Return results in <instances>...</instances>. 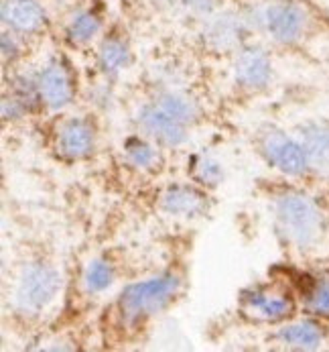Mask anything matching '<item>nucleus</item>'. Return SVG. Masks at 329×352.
<instances>
[{"mask_svg": "<svg viewBox=\"0 0 329 352\" xmlns=\"http://www.w3.org/2000/svg\"><path fill=\"white\" fill-rule=\"evenodd\" d=\"M277 218L286 239L301 249L311 247L324 230L321 210L305 194L288 192L281 196L277 201Z\"/></svg>", "mask_w": 329, "mask_h": 352, "instance_id": "f257e3e1", "label": "nucleus"}, {"mask_svg": "<svg viewBox=\"0 0 329 352\" xmlns=\"http://www.w3.org/2000/svg\"><path fill=\"white\" fill-rule=\"evenodd\" d=\"M179 289V279L175 275H163L148 281L135 283L126 287L120 296V314L128 322H137L159 309H163L173 300Z\"/></svg>", "mask_w": 329, "mask_h": 352, "instance_id": "f03ea898", "label": "nucleus"}, {"mask_svg": "<svg viewBox=\"0 0 329 352\" xmlns=\"http://www.w3.org/2000/svg\"><path fill=\"white\" fill-rule=\"evenodd\" d=\"M59 273L47 265H29L19 281L16 300L23 309H43L59 292Z\"/></svg>", "mask_w": 329, "mask_h": 352, "instance_id": "7ed1b4c3", "label": "nucleus"}, {"mask_svg": "<svg viewBox=\"0 0 329 352\" xmlns=\"http://www.w3.org/2000/svg\"><path fill=\"white\" fill-rule=\"evenodd\" d=\"M260 147L266 159L286 175H301L309 167V159L303 145L293 141L281 131H266L262 135Z\"/></svg>", "mask_w": 329, "mask_h": 352, "instance_id": "20e7f679", "label": "nucleus"}, {"mask_svg": "<svg viewBox=\"0 0 329 352\" xmlns=\"http://www.w3.org/2000/svg\"><path fill=\"white\" fill-rule=\"evenodd\" d=\"M266 31L281 43H295L307 31V12L295 2H275L264 10L262 16Z\"/></svg>", "mask_w": 329, "mask_h": 352, "instance_id": "39448f33", "label": "nucleus"}, {"mask_svg": "<svg viewBox=\"0 0 329 352\" xmlns=\"http://www.w3.org/2000/svg\"><path fill=\"white\" fill-rule=\"evenodd\" d=\"M141 126L159 143L167 147H177L185 141V129L183 122L165 112L161 106H144L139 112Z\"/></svg>", "mask_w": 329, "mask_h": 352, "instance_id": "423d86ee", "label": "nucleus"}, {"mask_svg": "<svg viewBox=\"0 0 329 352\" xmlns=\"http://www.w3.org/2000/svg\"><path fill=\"white\" fill-rule=\"evenodd\" d=\"M94 149V131L82 118L67 120L57 135V151L67 159H82Z\"/></svg>", "mask_w": 329, "mask_h": 352, "instance_id": "0eeeda50", "label": "nucleus"}, {"mask_svg": "<svg viewBox=\"0 0 329 352\" xmlns=\"http://www.w3.org/2000/svg\"><path fill=\"white\" fill-rule=\"evenodd\" d=\"M301 145L307 153L309 167L329 177V124L307 122L301 126Z\"/></svg>", "mask_w": 329, "mask_h": 352, "instance_id": "6e6552de", "label": "nucleus"}, {"mask_svg": "<svg viewBox=\"0 0 329 352\" xmlns=\"http://www.w3.org/2000/svg\"><path fill=\"white\" fill-rule=\"evenodd\" d=\"M37 90H39V96L43 98V102L53 110L67 106L71 102V96H73L69 76L57 63H51L41 72V76L37 80Z\"/></svg>", "mask_w": 329, "mask_h": 352, "instance_id": "1a4fd4ad", "label": "nucleus"}, {"mask_svg": "<svg viewBox=\"0 0 329 352\" xmlns=\"http://www.w3.org/2000/svg\"><path fill=\"white\" fill-rule=\"evenodd\" d=\"M236 80L244 88H262L271 80V59L258 47L244 50L236 59Z\"/></svg>", "mask_w": 329, "mask_h": 352, "instance_id": "9d476101", "label": "nucleus"}, {"mask_svg": "<svg viewBox=\"0 0 329 352\" xmlns=\"http://www.w3.org/2000/svg\"><path fill=\"white\" fill-rule=\"evenodd\" d=\"M2 21L14 31L33 33L43 25V8L35 0H2Z\"/></svg>", "mask_w": 329, "mask_h": 352, "instance_id": "9b49d317", "label": "nucleus"}, {"mask_svg": "<svg viewBox=\"0 0 329 352\" xmlns=\"http://www.w3.org/2000/svg\"><path fill=\"white\" fill-rule=\"evenodd\" d=\"M242 307L246 314L264 322H279L293 314V302L288 298L264 294V292H254L244 296Z\"/></svg>", "mask_w": 329, "mask_h": 352, "instance_id": "f8f14e48", "label": "nucleus"}, {"mask_svg": "<svg viewBox=\"0 0 329 352\" xmlns=\"http://www.w3.org/2000/svg\"><path fill=\"white\" fill-rule=\"evenodd\" d=\"M161 208L173 216H199L205 212V196L189 186H173L163 194Z\"/></svg>", "mask_w": 329, "mask_h": 352, "instance_id": "ddd939ff", "label": "nucleus"}, {"mask_svg": "<svg viewBox=\"0 0 329 352\" xmlns=\"http://www.w3.org/2000/svg\"><path fill=\"white\" fill-rule=\"evenodd\" d=\"M279 338L291 349H303V351H313L319 349L326 340V332L319 324L315 322H297L279 332Z\"/></svg>", "mask_w": 329, "mask_h": 352, "instance_id": "4468645a", "label": "nucleus"}, {"mask_svg": "<svg viewBox=\"0 0 329 352\" xmlns=\"http://www.w3.org/2000/svg\"><path fill=\"white\" fill-rule=\"evenodd\" d=\"M207 39L222 50L234 47L240 39V21L232 14H222L214 19L207 27Z\"/></svg>", "mask_w": 329, "mask_h": 352, "instance_id": "2eb2a0df", "label": "nucleus"}, {"mask_svg": "<svg viewBox=\"0 0 329 352\" xmlns=\"http://www.w3.org/2000/svg\"><path fill=\"white\" fill-rule=\"evenodd\" d=\"M114 281V269L110 263L106 261H94L88 265L86 269V275H84V283H86V289L90 294H98V292H104L112 285Z\"/></svg>", "mask_w": 329, "mask_h": 352, "instance_id": "dca6fc26", "label": "nucleus"}, {"mask_svg": "<svg viewBox=\"0 0 329 352\" xmlns=\"http://www.w3.org/2000/svg\"><path fill=\"white\" fill-rule=\"evenodd\" d=\"M100 63L110 74L122 69L128 63V50H126V45L122 41H118V39L104 41L102 50H100Z\"/></svg>", "mask_w": 329, "mask_h": 352, "instance_id": "f3484780", "label": "nucleus"}, {"mask_svg": "<svg viewBox=\"0 0 329 352\" xmlns=\"http://www.w3.org/2000/svg\"><path fill=\"white\" fill-rule=\"evenodd\" d=\"M307 305L317 316H329V277L311 279L307 292Z\"/></svg>", "mask_w": 329, "mask_h": 352, "instance_id": "a211bd4d", "label": "nucleus"}, {"mask_svg": "<svg viewBox=\"0 0 329 352\" xmlns=\"http://www.w3.org/2000/svg\"><path fill=\"white\" fill-rule=\"evenodd\" d=\"M124 149H126V159L139 169H152L155 163L159 161L157 151L150 145L142 143L141 139H128Z\"/></svg>", "mask_w": 329, "mask_h": 352, "instance_id": "6ab92c4d", "label": "nucleus"}, {"mask_svg": "<svg viewBox=\"0 0 329 352\" xmlns=\"http://www.w3.org/2000/svg\"><path fill=\"white\" fill-rule=\"evenodd\" d=\"M100 31V21L95 19L92 12H80L73 16L69 25V37L76 43H86Z\"/></svg>", "mask_w": 329, "mask_h": 352, "instance_id": "aec40b11", "label": "nucleus"}, {"mask_svg": "<svg viewBox=\"0 0 329 352\" xmlns=\"http://www.w3.org/2000/svg\"><path fill=\"white\" fill-rule=\"evenodd\" d=\"M159 106H161L165 112H169L171 116H175L177 120H181L183 124L195 120V116H197L195 106H193L188 98L177 96V94H165V96L159 100Z\"/></svg>", "mask_w": 329, "mask_h": 352, "instance_id": "412c9836", "label": "nucleus"}, {"mask_svg": "<svg viewBox=\"0 0 329 352\" xmlns=\"http://www.w3.org/2000/svg\"><path fill=\"white\" fill-rule=\"evenodd\" d=\"M195 177L201 182V184H207V186H216L220 184L222 179V167L220 163L212 161V159H199L195 163Z\"/></svg>", "mask_w": 329, "mask_h": 352, "instance_id": "4be33fe9", "label": "nucleus"}, {"mask_svg": "<svg viewBox=\"0 0 329 352\" xmlns=\"http://www.w3.org/2000/svg\"><path fill=\"white\" fill-rule=\"evenodd\" d=\"M16 53H19V45H16V39L10 35V33H2V55H4V59H12V57H16Z\"/></svg>", "mask_w": 329, "mask_h": 352, "instance_id": "5701e85b", "label": "nucleus"}, {"mask_svg": "<svg viewBox=\"0 0 329 352\" xmlns=\"http://www.w3.org/2000/svg\"><path fill=\"white\" fill-rule=\"evenodd\" d=\"M188 4L193 10H197L201 14H207L216 6V0H188Z\"/></svg>", "mask_w": 329, "mask_h": 352, "instance_id": "b1692460", "label": "nucleus"}, {"mask_svg": "<svg viewBox=\"0 0 329 352\" xmlns=\"http://www.w3.org/2000/svg\"><path fill=\"white\" fill-rule=\"evenodd\" d=\"M159 2H163V4H173V2H177V0H159Z\"/></svg>", "mask_w": 329, "mask_h": 352, "instance_id": "393cba45", "label": "nucleus"}]
</instances>
